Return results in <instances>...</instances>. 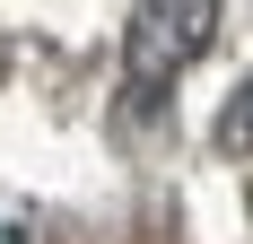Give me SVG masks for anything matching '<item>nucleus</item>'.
<instances>
[{"mask_svg":"<svg viewBox=\"0 0 253 244\" xmlns=\"http://www.w3.org/2000/svg\"><path fill=\"white\" fill-rule=\"evenodd\" d=\"M218 9H227V0H140V9H131V35H123V79H131V96L175 87V79L210 52Z\"/></svg>","mask_w":253,"mask_h":244,"instance_id":"f257e3e1","label":"nucleus"},{"mask_svg":"<svg viewBox=\"0 0 253 244\" xmlns=\"http://www.w3.org/2000/svg\"><path fill=\"white\" fill-rule=\"evenodd\" d=\"M218 148H253V87L227 96V122H218Z\"/></svg>","mask_w":253,"mask_h":244,"instance_id":"f03ea898","label":"nucleus"},{"mask_svg":"<svg viewBox=\"0 0 253 244\" xmlns=\"http://www.w3.org/2000/svg\"><path fill=\"white\" fill-rule=\"evenodd\" d=\"M0 244H26V227H0Z\"/></svg>","mask_w":253,"mask_h":244,"instance_id":"7ed1b4c3","label":"nucleus"}]
</instances>
